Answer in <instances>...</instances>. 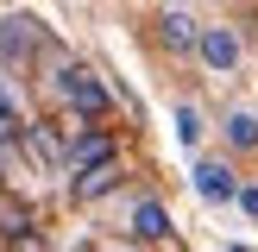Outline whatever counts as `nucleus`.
I'll return each instance as SVG.
<instances>
[{"mask_svg":"<svg viewBox=\"0 0 258 252\" xmlns=\"http://www.w3.org/2000/svg\"><path fill=\"white\" fill-rule=\"evenodd\" d=\"M196 57L208 63L214 76H233V70H239V57H246V44H239V32H233V25H202Z\"/></svg>","mask_w":258,"mask_h":252,"instance_id":"3","label":"nucleus"},{"mask_svg":"<svg viewBox=\"0 0 258 252\" xmlns=\"http://www.w3.org/2000/svg\"><path fill=\"white\" fill-rule=\"evenodd\" d=\"M13 139H25V113H19V95L0 82V145H13Z\"/></svg>","mask_w":258,"mask_h":252,"instance_id":"9","label":"nucleus"},{"mask_svg":"<svg viewBox=\"0 0 258 252\" xmlns=\"http://www.w3.org/2000/svg\"><path fill=\"white\" fill-rule=\"evenodd\" d=\"M221 133H227L233 151H252V145H258V113H252V107H233V113L221 120Z\"/></svg>","mask_w":258,"mask_h":252,"instance_id":"7","label":"nucleus"},{"mask_svg":"<svg viewBox=\"0 0 258 252\" xmlns=\"http://www.w3.org/2000/svg\"><path fill=\"white\" fill-rule=\"evenodd\" d=\"M189 183H196V196L208 202V208H227V202H239V176H233V164H221V158H196Z\"/></svg>","mask_w":258,"mask_h":252,"instance_id":"2","label":"nucleus"},{"mask_svg":"<svg viewBox=\"0 0 258 252\" xmlns=\"http://www.w3.org/2000/svg\"><path fill=\"white\" fill-rule=\"evenodd\" d=\"M133 239H170V208L164 202H133Z\"/></svg>","mask_w":258,"mask_h":252,"instance_id":"6","label":"nucleus"},{"mask_svg":"<svg viewBox=\"0 0 258 252\" xmlns=\"http://www.w3.org/2000/svg\"><path fill=\"white\" fill-rule=\"evenodd\" d=\"M113 252H133V246H113Z\"/></svg>","mask_w":258,"mask_h":252,"instance_id":"14","label":"nucleus"},{"mask_svg":"<svg viewBox=\"0 0 258 252\" xmlns=\"http://www.w3.org/2000/svg\"><path fill=\"white\" fill-rule=\"evenodd\" d=\"M63 164H70V176H88V170H101V164H113V145H107L101 133H82Z\"/></svg>","mask_w":258,"mask_h":252,"instance_id":"4","label":"nucleus"},{"mask_svg":"<svg viewBox=\"0 0 258 252\" xmlns=\"http://www.w3.org/2000/svg\"><path fill=\"white\" fill-rule=\"evenodd\" d=\"M239 208H246L252 221H258V183H239Z\"/></svg>","mask_w":258,"mask_h":252,"instance_id":"12","label":"nucleus"},{"mask_svg":"<svg viewBox=\"0 0 258 252\" xmlns=\"http://www.w3.org/2000/svg\"><path fill=\"white\" fill-rule=\"evenodd\" d=\"M170 126H176V145H183V151H196V145H202V133H208V126H202V107H196V101H176Z\"/></svg>","mask_w":258,"mask_h":252,"instance_id":"8","label":"nucleus"},{"mask_svg":"<svg viewBox=\"0 0 258 252\" xmlns=\"http://www.w3.org/2000/svg\"><path fill=\"white\" fill-rule=\"evenodd\" d=\"M164 7H183V13H189V0H164Z\"/></svg>","mask_w":258,"mask_h":252,"instance_id":"13","label":"nucleus"},{"mask_svg":"<svg viewBox=\"0 0 258 252\" xmlns=\"http://www.w3.org/2000/svg\"><path fill=\"white\" fill-rule=\"evenodd\" d=\"M113 183H120V164H101V170H88V176H76V196H82V202H95V196H107Z\"/></svg>","mask_w":258,"mask_h":252,"instance_id":"10","label":"nucleus"},{"mask_svg":"<svg viewBox=\"0 0 258 252\" xmlns=\"http://www.w3.org/2000/svg\"><path fill=\"white\" fill-rule=\"evenodd\" d=\"M38 44V32H32V19H7V32H0V50L7 57H25V50Z\"/></svg>","mask_w":258,"mask_h":252,"instance_id":"11","label":"nucleus"},{"mask_svg":"<svg viewBox=\"0 0 258 252\" xmlns=\"http://www.w3.org/2000/svg\"><path fill=\"white\" fill-rule=\"evenodd\" d=\"M158 38H164L170 50H196V44H202V25L189 19L183 7H164V19H158Z\"/></svg>","mask_w":258,"mask_h":252,"instance_id":"5","label":"nucleus"},{"mask_svg":"<svg viewBox=\"0 0 258 252\" xmlns=\"http://www.w3.org/2000/svg\"><path fill=\"white\" fill-rule=\"evenodd\" d=\"M57 95L70 113H107V88H101L95 70H82V63H70V70H57Z\"/></svg>","mask_w":258,"mask_h":252,"instance_id":"1","label":"nucleus"}]
</instances>
